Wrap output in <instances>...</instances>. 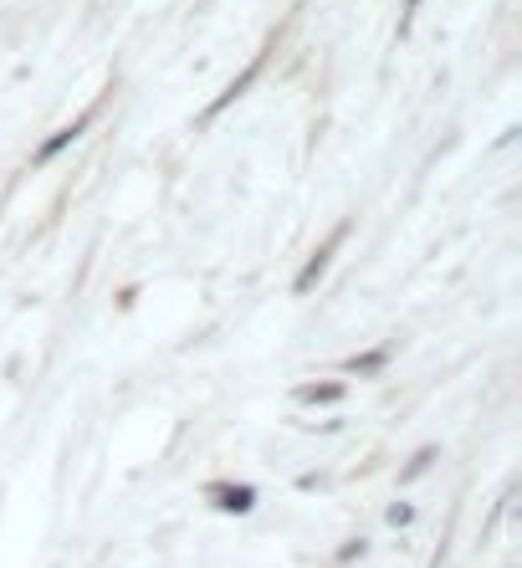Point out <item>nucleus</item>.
Listing matches in <instances>:
<instances>
[{
	"instance_id": "7ed1b4c3",
	"label": "nucleus",
	"mask_w": 522,
	"mask_h": 568,
	"mask_svg": "<svg viewBox=\"0 0 522 568\" xmlns=\"http://www.w3.org/2000/svg\"><path fill=\"white\" fill-rule=\"evenodd\" d=\"M338 395H343L338 384H308V389H302V400H308V405H328V400H338Z\"/></svg>"
},
{
	"instance_id": "f03ea898",
	"label": "nucleus",
	"mask_w": 522,
	"mask_h": 568,
	"mask_svg": "<svg viewBox=\"0 0 522 568\" xmlns=\"http://www.w3.org/2000/svg\"><path fill=\"white\" fill-rule=\"evenodd\" d=\"M93 118H98V108H87V113H82L77 123H67V128H57V134H52L47 144H41V149H36V164H47V159H57L62 149H72V144L82 139V128H87V123H93Z\"/></svg>"
},
{
	"instance_id": "f257e3e1",
	"label": "nucleus",
	"mask_w": 522,
	"mask_h": 568,
	"mask_svg": "<svg viewBox=\"0 0 522 568\" xmlns=\"http://www.w3.org/2000/svg\"><path fill=\"white\" fill-rule=\"evenodd\" d=\"M348 231H354V226H348V221H343V226H333V231H328V241H323V246H318V251H313V256H308V267H302V277H297V292H313V282H318V277H323V272H328V261H333V256H338V246H343V241H348Z\"/></svg>"
},
{
	"instance_id": "39448f33",
	"label": "nucleus",
	"mask_w": 522,
	"mask_h": 568,
	"mask_svg": "<svg viewBox=\"0 0 522 568\" xmlns=\"http://www.w3.org/2000/svg\"><path fill=\"white\" fill-rule=\"evenodd\" d=\"M415 6H420V0H410V11H405V16H415Z\"/></svg>"
},
{
	"instance_id": "20e7f679",
	"label": "nucleus",
	"mask_w": 522,
	"mask_h": 568,
	"mask_svg": "<svg viewBox=\"0 0 522 568\" xmlns=\"http://www.w3.org/2000/svg\"><path fill=\"white\" fill-rule=\"evenodd\" d=\"M384 359H389V348H374V354H369V359H354V364H348V369H354V374H359V369H379Z\"/></svg>"
}]
</instances>
